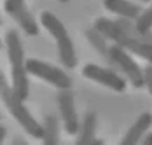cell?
Wrapping results in <instances>:
<instances>
[{
	"instance_id": "1",
	"label": "cell",
	"mask_w": 152,
	"mask_h": 145,
	"mask_svg": "<svg viewBox=\"0 0 152 145\" xmlns=\"http://www.w3.org/2000/svg\"><path fill=\"white\" fill-rule=\"evenodd\" d=\"M5 47H7V58L11 65V87L16 94L25 102L30 93L28 84V75H26V59H25V49L21 39L16 30H9L5 33Z\"/></svg>"
},
{
	"instance_id": "2",
	"label": "cell",
	"mask_w": 152,
	"mask_h": 145,
	"mask_svg": "<svg viewBox=\"0 0 152 145\" xmlns=\"http://www.w3.org/2000/svg\"><path fill=\"white\" fill-rule=\"evenodd\" d=\"M94 28L100 33H103L107 37V40H112L114 44L121 45L122 49H126L131 54H138L140 58L147 59L149 63H152V44L138 40L135 37L128 35L124 30L114 21V19H107V18H98L94 21Z\"/></svg>"
},
{
	"instance_id": "3",
	"label": "cell",
	"mask_w": 152,
	"mask_h": 145,
	"mask_svg": "<svg viewBox=\"0 0 152 145\" xmlns=\"http://www.w3.org/2000/svg\"><path fill=\"white\" fill-rule=\"evenodd\" d=\"M0 98L5 105V108L9 110V114L18 121V124L26 131L30 136L37 138V140H42L44 136V126L30 114V110L23 105V100L12 91L11 86H5L0 89Z\"/></svg>"
},
{
	"instance_id": "4",
	"label": "cell",
	"mask_w": 152,
	"mask_h": 145,
	"mask_svg": "<svg viewBox=\"0 0 152 145\" xmlns=\"http://www.w3.org/2000/svg\"><path fill=\"white\" fill-rule=\"evenodd\" d=\"M40 23L42 26L53 35V39L58 44V54H60L61 63L66 68H74L77 65V54H75V47L72 39L68 37V31L65 28V25L60 21L58 16H54L49 11H44L40 14Z\"/></svg>"
},
{
	"instance_id": "5",
	"label": "cell",
	"mask_w": 152,
	"mask_h": 145,
	"mask_svg": "<svg viewBox=\"0 0 152 145\" xmlns=\"http://www.w3.org/2000/svg\"><path fill=\"white\" fill-rule=\"evenodd\" d=\"M107 61L112 65L114 70L122 72L126 75V79L131 82L133 87H143L145 86V77H143V70L138 67V63L131 58V53H128L126 49H122L121 45L114 44L108 47V54H107Z\"/></svg>"
},
{
	"instance_id": "6",
	"label": "cell",
	"mask_w": 152,
	"mask_h": 145,
	"mask_svg": "<svg viewBox=\"0 0 152 145\" xmlns=\"http://www.w3.org/2000/svg\"><path fill=\"white\" fill-rule=\"evenodd\" d=\"M25 67H26V72L30 73V75H35V77L46 81L49 84H53L58 89H68V87L72 86V79L63 72L61 68L53 67V65H49L46 61L30 58V59H26Z\"/></svg>"
},
{
	"instance_id": "7",
	"label": "cell",
	"mask_w": 152,
	"mask_h": 145,
	"mask_svg": "<svg viewBox=\"0 0 152 145\" xmlns=\"http://www.w3.org/2000/svg\"><path fill=\"white\" fill-rule=\"evenodd\" d=\"M82 75L88 77L89 81H94L98 84L105 87H110L117 93H122L126 89V81L124 77H121L115 70H110V68H103V67H98L94 63H88L84 68H82Z\"/></svg>"
},
{
	"instance_id": "8",
	"label": "cell",
	"mask_w": 152,
	"mask_h": 145,
	"mask_svg": "<svg viewBox=\"0 0 152 145\" xmlns=\"http://www.w3.org/2000/svg\"><path fill=\"white\" fill-rule=\"evenodd\" d=\"M58 107H60L61 121H63V128L68 135H77L79 131V116L75 110V102H74V93L68 89H60L58 93Z\"/></svg>"
},
{
	"instance_id": "9",
	"label": "cell",
	"mask_w": 152,
	"mask_h": 145,
	"mask_svg": "<svg viewBox=\"0 0 152 145\" xmlns=\"http://www.w3.org/2000/svg\"><path fill=\"white\" fill-rule=\"evenodd\" d=\"M151 126H152V114L151 112L140 114L138 119L133 122V126L126 131V135L122 136L121 144H138L142 140V136L149 131Z\"/></svg>"
},
{
	"instance_id": "10",
	"label": "cell",
	"mask_w": 152,
	"mask_h": 145,
	"mask_svg": "<svg viewBox=\"0 0 152 145\" xmlns=\"http://www.w3.org/2000/svg\"><path fill=\"white\" fill-rule=\"evenodd\" d=\"M103 5L107 11L121 16V18H128V19H137L143 11L140 5L129 0H103Z\"/></svg>"
},
{
	"instance_id": "11",
	"label": "cell",
	"mask_w": 152,
	"mask_h": 145,
	"mask_svg": "<svg viewBox=\"0 0 152 145\" xmlns=\"http://www.w3.org/2000/svg\"><path fill=\"white\" fill-rule=\"evenodd\" d=\"M96 126H98L96 114H94L93 110L86 112V116L82 117V122L79 124V131H77V144H94Z\"/></svg>"
},
{
	"instance_id": "12",
	"label": "cell",
	"mask_w": 152,
	"mask_h": 145,
	"mask_svg": "<svg viewBox=\"0 0 152 145\" xmlns=\"http://www.w3.org/2000/svg\"><path fill=\"white\" fill-rule=\"evenodd\" d=\"M12 19L25 30L26 35H31V37H33V35L39 33V25H37L35 18L30 14V11H28L26 7H21L18 12H14V14H12Z\"/></svg>"
},
{
	"instance_id": "13",
	"label": "cell",
	"mask_w": 152,
	"mask_h": 145,
	"mask_svg": "<svg viewBox=\"0 0 152 145\" xmlns=\"http://www.w3.org/2000/svg\"><path fill=\"white\" fill-rule=\"evenodd\" d=\"M44 144H58L60 142V122L54 116H46L44 119Z\"/></svg>"
},
{
	"instance_id": "14",
	"label": "cell",
	"mask_w": 152,
	"mask_h": 145,
	"mask_svg": "<svg viewBox=\"0 0 152 145\" xmlns=\"http://www.w3.org/2000/svg\"><path fill=\"white\" fill-rule=\"evenodd\" d=\"M86 37H88V40H89V44H91L93 47L102 54V56H105L108 54V44H107V37L103 35V33H100L98 30L94 28H88L86 30Z\"/></svg>"
},
{
	"instance_id": "15",
	"label": "cell",
	"mask_w": 152,
	"mask_h": 145,
	"mask_svg": "<svg viewBox=\"0 0 152 145\" xmlns=\"http://www.w3.org/2000/svg\"><path fill=\"white\" fill-rule=\"evenodd\" d=\"M135 25L140 31H151L152 30V4L145 11H142V14L135 19Z\"/></svg>"
},
{
	"instance_id": "16",
	"label": "cell",
	"mask_w": 152,
	"mask_h": 145,
	"mask_svg": "<svg viewBox=\"0 0 152 145\" xmlns=\"http://www.w3.org/2000/svg\"><path fill=\"white\" fill-rule=\"evenodd\" d=\"M21 7H25V0H5L4 2V9H5V12L9 16L18 12Z\"/></svg>"
},
{
	"instance_id": "17",
	"label": "cell",
	"mask_w": 152,
	"mask_h": 145,
	"mask_svg": "<svg viewBox=\"0 0 152 145\" xmlns=\"http://www.w3.org/2000/svg\"><path fill=\"white\" fill-rule=\"evenodd\" d=\"M143 77H145V87L149 89V93L152 96V63L143 68Z\"/></svg>"
},
{
	"instance_id": "18",
	"label": "cell",
	"mask_w": 152,
	"mask_h": 145,
	"mask_svg": "<svg viewBox=\"0 0 152 145\" xmlns=\"http://www.w3.org/2000/svg\"><path fill=\"white\" fill-rule=\"evenodd\" d=\"M140 144H143V145H152V133H145V135L142 136Z\"/></svg>"
},
{
	"instance_id": "19",
	"label": "cell",
	"mask_w": 152,
	"mask_h": 145,
	"mask_svg": "<svg viewBox=\"0 0 152 145\" xmlns=\"http://www.w3.org/2000/svg\"><path fill=\"white\" fill-rule=\"evenodd\" d=\"M5 86H9V84H7V79H5L4 72L0 70V89H2V87H5Z\"/></svg>"
},
{
	"instance_id": "20",
	"label": "cell",
	"mask_w": 152,
	"mask_h": 145,
	"mask_svg": "<svg viewBox=\"0 0 152 145\" xmlns=\"http://www.w3.org/2000/svg\"><path fill=\"white\" fill-rule=\"evenodd\" d=\"M5 135H7V130H5L4 126H0V144L5 140Z\"/></svg>"
},
{
	"instance_id": "21",
	"label": "cell",
	"mask_w": 152,
	"mask_h": 145,
	"mask_svg": "<svg viewBox=\"0 0 152 145\" xmlns=\"http://www.w3.org/2000/svg\"><path fill=\"white\" fill-rule=\"evenodd\" d=\"M142 2H152V0H142Z\"/></svg>"
},
{
	"instance_id": "22",
	"label": "cell",
	"mask_w": 152,
	"mask_h": 145,
	"mask_svg": "<svg viewBox=\"0 0 152 145\" xmlns=\"http://www.w3.org/2000/svg\"><path fill=\"white\" fill-rule=\"evenodd\" d=\"M61 2H68V0H61Z\"/></svg>"
},
{
	"instance_id": "23",
	"label": "cell",
	"mask_w": 152,
	"mask_h": 145,
	"mask_svg": "<svg viewBox=\"0 0 152 145\" xmlns=\"http://www.w3.org/2000/svg\"><path fill=\"white\" fill-rule=\"evenodd\" d=\"M0 47H2V40H0Z\"/></svg>"
},
{
	"instance_id": "24",
	"label": "cell",
	"mask_w": 152,
	"mask_h": 145,
	"mask_svg": "<svg viewBox=\"0 0 152 145\" xmlns=\"http://www.w3.org/2000/svg\"><path fill=\"white\" fill-rule=\"evenodd\" d=\"M0 25H2V19H0Z\"/></svg>"
}]
</instances>
